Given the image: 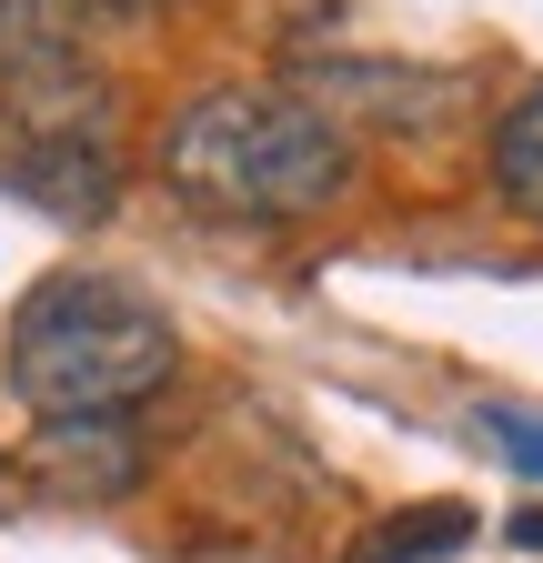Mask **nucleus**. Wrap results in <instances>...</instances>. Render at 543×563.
Listing matches in <instances>:
<instances>
[{
	"label": "nucleus",
	"mask_w": 543,
	"mask_h": 563,
	"mask_svg": "<svg viewBox=\"0 0 543 563\" xmlns=\"http://www.w3.org/2000/svg\"><path fill=\"white\" fill-rule=\"evenodd\" d=\"M162 181L201 222H312L353 181V141L302 91L222 81L162 121Z\"/></svg>",
	"instance_id": "nucleus-1"
},
{
	"label": "nucleus",
	"mask_w": 543,
	"mask_h": 563,
	"mask_svg": "<svg viewBox=\"0 0 543 563\" xmlns=\"http://www.w3.org/2000/svg\"><path fill=\"white\" fill-rule=\"evenodd\" d=\"M11 393L41 422H101V412H142L181 373V332L142 282L111 272H51L11 312Z\"/></svg>",
	"instance_id": "nucleus-2"
},
{
	"label": "nucleus",
	"mask_w": 543,
	"mask_h": 563,
	"mask_svg": "<svg viewBox=\"0 0 543 563\" xmlns=\"http://www.w3.org/2000/svg\"><path fill=\"white\" fill-rule=\"evenodd\" d=\"M152 473V443H142V422L131 412H101V422H41L31 433V483H41V504H121L131 483Z\"/></svg>",
	"instance_id": "nucleus-3"
},
{
	"label": "nucleus",
	"mask_w": 543,
	"mask_h": 563,
	"mask_svg": "<svg viewBox=\"0 0 543 563\" xmlns=\"http://www.w3.org/2000/svg\"><path fill=\"white\" fill-rule=\"evenodd\" d=\"M494 191H503V211H523L543 232V81L513 91L503 121H494Z\"/></svg>",
	"instance_id": "nucleus-4"
},
{
	"label": "nucleus",
	"mask_w": 543,
	"mask_h": 563,
	"mask_svg": "<svg viewBox=\"0 0 543 563\" xmlns=\"http://www.w3.org/2000/svg\"><path fill=\"white\" fill-rule=\"evenodd\" d=\"M463 543H473V504H402L363 533L353 563H453Z\"/></svg>",
	"instance_id": "nucleus-5"
},
{
	"label": "nucleus",
	"mask_w": 543,
	"mask_h": 563,
	"mask_svg": "<svg viewBox=\"0 0 543 563\" xmlns=\"http://www.w3.org/2000/svg\"><path fill=\"white\" fill-rule=\"evenodd\" d=\"M473 422H484V443H503V463L543 473V412H523V402H484Z\"/></svg>",
	"instance_id": "nucleus-6"
},
{
	"label": "nucleus",
	"mask_w": 543,
	"mask_h": 563,
	"mask_svg": "<svg viewBox=\"0 0 543 563\" xmlns=\"http://www.w3.org/2000/svg\"><path fill=\"white\" fill-rule=\"evenodd\" d=\"M31 11L51 31H81V21H152V11H171V0H31Z\"/></svg>",
	"instance_id": "nucleus-7"
},
{
	"label": "nucleus",
	"mask_w": 543,
	"mask_h": 563,
	"mask_svg": "<svg viewBox=\"0 0 543 563\" xmlns=\"http://www.w3.org/2000/svg\"><path fill=\"white\" fill-rule=\"evenodd\" d=\"M513 543H523V553H543V514H533V504L513 514Z\"/></svg>",
	"instance_id": "nucleus-8"
}]
</instances>
